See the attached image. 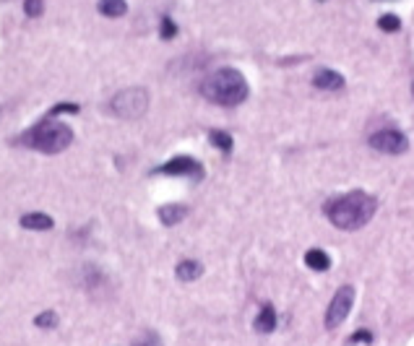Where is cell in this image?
Wrapping results in <instances>:
<instances>
[{"label":"cell","instance_id":"6da1fadb","mask_svg":"<svg viewBox=\"0 0 414 346\" xmlns=\"http://www.w3.org/2000/svg\"><path fill=\"white\" fill-rule=\"evenodd\" d=\"M376 198L365 190H352L347 195H339L331 198L324 206V214L328 217V221L344 232L363 230L370 219L376 217Z\"/></svg>","mask_w":414,"mask_h":346},{"label":"cell","instance_id":"7a4b0ae2","mask_svg":"<svg viewBox=\"0 0 414 346\" xmlns=\"http://www.w3.org/2000/svg\"><path fill=\"white\" fill-rule=\"evenodd\" d=\"M201 94L206 97L208 102L219 104V107H237L247 99L250 86H247L245 76L234 68H221L214 71L211 76L201 84Z\"/></svg>","mask_w":414,"mask_h":346},{"label":"cell","instance_id":"3957f363","mask_svg":"<svg viewBox=\"0 0 414 346\" xmlns=\"http://www.w3.org/2000/svg\"><path fill=\"white\" fill-rule=\"evenodd\" d=\"M21 143L29 149H37L42 154H60L73 143V130H71V125H65L60 120H52L47 115L34 128L26 130L21 136Z\"/></svg>","mask_w":414,"mask_h":346},{"label":"cell","instance_id":"277c9868","mask_svg":"<svg viewBox=\"0 0 414 346\" xmlns=\"http://www.w3.org/2000/svg\"><path fill=\"white\" fill-rule=\"evenodd\" d=\"M110 110H112L117 117L136 120V117H141L143 112L149 110V91L138 89V86L117 91L115 97H112V102H110Z\"/></svg>","mask_w":414,"mask_h":346},{"label":"cell","instance_id":"5b68a950","mask_svg":"<svg viewBox=\"0 0 414 346\" xmlns=\"http://www.w3.org/2000/svg\"><path fill=\"white\" fill-rule=\"evenodd\" d=\"M352 305H354V286L344 284L337 295H334V299H331L328 310H326V328H331V331H334V328H339L341 323L347 321Z\"/></svg>","mask_w":414,"mask_h":346},{"label":"cell","instance_id":"8992f818","mask_svg":"<svg viewBox=\"0 0 414 346\" xmlns=\"http://www.w3.org/2000/svg\"><path fill=\"white\" fill-rule=\"evenodd\" d=\"M370 146L380 151V154H404L406 149H409V141H406V136H404L402 130L396 128H386V130H378L370 136Z\"/></svg>","mask_w":414,"mask_h":346},{"label":"cell","instance_id":"52a82bcc","mask_svg":"<svg viewBox=\"0 0 414 346\" xmlns=\"http://www.w3.org/2000/svg\"><path fill=\"white\" fill-rule=\"evenodd\" d=\"M156 175H172V177H204V167L193 156H175L167 164L154 169Z\"/></svg>","mask_w":414,"mask_h":346},{"label":"cell","instance_id":"ba28073f","mask_svg":"<svg viewBox=\"0 0 414 346\" xmlns=\"http://www.w3.org/2000/svg\"><path fill=\"white\" fill-rule=\"evenodd\" d=\"M313 84L324 91H339L344 89V76L339 71H331V68H321V71H315Z\"/></svg>","mask_w":414,"mask_h":346},{"label":"cell","instance_id":"9c48e42d","mask_svg":"<svg viewBox=\"0 0 414 346\" xmlns=\"http://www.w3.org/2000/svg\"><path fill=\"white\" fill-rule=\"evenodd\" d=\"M156 214H159V221H162L165 227H175V224H180L182 219L188 217V206L167 203V206H162Z\"/></svg>","mask_w":414,"mask_h":346},{"label":"cell","instance_id":"30bf717a","mask_svg":"<svg viewBox=\"0 0 414 346\" xmlns=\"http://www.w3.org/2000/svg\"><path fill=\"white\" fill-rule=\"evenodd\" d=\"M201 273H204V266H201L198 260H180L178 269H175V276H178L180 282H195Z\"/></svg>","mask_w":414,"mask_h":346},{"label":"cell","instance_id":"8fae6325","mask_svg":"<svg viewBox=\"0 0 414 346\" xmlns=\"http://www.w3.org/2000/svg\"><path fill=\"white\" fill-rule=\"evenodd\" d=\"M97 8H99V13L107 16V18H120V16L128 13V3H125V0H99Z\"/></svg>","mask_w":414,"mask_h":346},{"label":"cell","instance_id":"7c38bea8","mask_svg":"<svg viewBox=\"0 0 414 346\" xmlns=\"http://www.w3.org/2000/svg\"><path fill=\"white\" fill-rule=\"evenodd\" d=\"M273 328H276V312H273L271 305H263L258 318H256V331L258 334H271Z\"/></svg>","mask_w":414,"mask_h":346},{"label":"cell","instance_id":"4fadbf2b","mask_svg":"<svg viewBox=\"0 0 414 346\" xmlns=\"http://www.w3.org/2000/svg\"><path fill=\"white\" fill-rule=\"evenodd\" d=\"M21 227L24 230H52V217H47V214H24Z\"/></svg>","mask_w":414,"mask_h":346},{"label":"cell","instance_id":"5bb4252c","mask_svg":"<svg viewBox=\"0 0 414 346\" xmlns=\"http://www.w3.org/2000/svg\"><path fill=\"white\" fill-rule=\"evenodd\" d=\"M305 263H308V269H313V271H328V266H331V258L326 256L324 250L313 247V250H308V253H305Z\"/></svg>","mask_w":414,"mask_h":346},{"label":"cell","instance_id":"9a60e30c","mask_svg":"<svg viewBox=\"0 0 414 346\" xmlns=\"http://www.w3.org/2000/svg\"><path fill=\"white\" fill-rule=\"evenodd\" d=\"M208 141L214 143L217 149H221L224 154H230V151H232V136H230V133H224V130H211V133H208Z\"/></svg>","mask_w":414,"mask_h":346},{"label":"cell","instance_id":"2e32d148","mask_svg":"<svg viewBox=\"0 0 414 346\" xmlns=\"http://www.w3.org/2000/svg\"><path fill=\"white\" fill-rule=\"evenodd\" d=\"M378 26H380L383 32H399V29H402V21H399V16L386 13V16H380V18H378Z\"/></svg>","mask_w":414,"mask_h":346},{"label":"cell","instance_id":"e0dca14e","mask_svg":"<svg viewBox=\"0 0 414 346\" xmlns=\"http://www.w3.org/2000/svg\"><path fill=\"white\" fill-rule=\"evenodd\" d=\"M159 34H162V39H172L175 34H178V26H175V21H172L169 16H162V24H159Z\"/></svg>","mask_w":414,"mask_h":346},{"label":"cell","instance_id":"ac0fdd59","mask_svg":"<svg viewBox=\"0 0 414 346\" xmlns=\"http://www.w3.org/2000/svg\"><path fill=\"white\" fill-rule=\"evenodd\" d=\"M42 11H45V3H42V0H24V13L29 18L42 16Z\"/></svg>","mask_w":414,"mask_h":346},{"label":"cell","instance_id":"d6986e66","mask_svg":"<svg viewBox=\"0 0 414 346\" xmlns=\"http://www.w3.org/2000/svg\"><path fill=\"white\" fill-rule=\"evenodd\" d=\"M55 323H58V315H55L52 310H47V312H42V315L34 318V325H39V328H52Z\"/></svg>","mask_w":414,"mask_h":346},{"label":"cell","instance_id":"ffe728a7","mask_svg":"<svg viewBox=\"0 0 414 346\" xmlns=\"http://www.w3.org/2000/svg\"><path fill=\"white\" fill-rule=\"evenodd\" d=\"M63 112H68V115H78V104H58V107H52L50 110V117L63 115Z\"/></svg>","mask_w":414,"mask_h":346},{"label":"cell","instance_id":"44dd1931","mask_svg":"<svg viewBox=\"0 0 414 346\" xmlns=\"http://www.w3.org/2000/svg\"><path fill=\"white\" fill-rule=\"evenodd\" d=\"M136 346H162V341H159V336L156 334H146L136 341Z\"/></svg>","mask_w":414,"mask_h":346},{"label":"cell","instance_id":"7402d4cb","mask_svg":"<svg viewBox=\"0 0 414 346\" xmlns=\"http://www.w3.org/2000/svg\"><path fill=\"white\" fill-rule=\"evenodd\" d=\"M352 341H373V336L367 334V331H360V334L352 336Z\"/></svg>","mask_w":414,"mask_h":346},{"label":"cell","instance_id":"603a6c76","mask_svg":"<svg viewBox=\"0 0 414 346\" xmlns=\"http://www.w3.org/2000/svg\"><path fill=\"white\" fill-rule=\"evenodd\" d=\"M412 94H414V84H412Z\"/></svg>","mask_w":414,"mask_h":346}]
</instances>
